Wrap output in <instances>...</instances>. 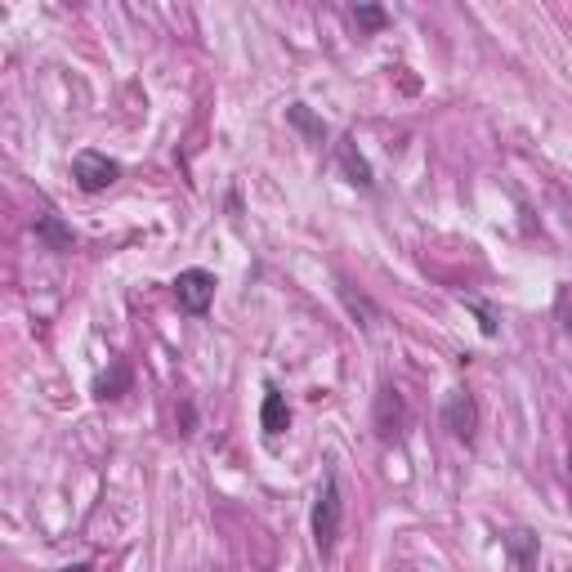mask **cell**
Masks as SVG:
<instances>
[{"label":"cell","instance_id":"8","mask_svg":"<svg viewBox=\"0 0 572 572\" xmlns=\"http://www.w3.org/2000/svg\"><path fill=\"white\" fill-rule=\"evenodd\" d=\"M36 237H46L54 251H72V233L54 220V215H46V220H36Z\"/></svg>","mask_w":572,"mask_h":572},{"label":"cell","instance_id":"7","mask_svg":"<svg viewBox=\"0 0 572 572\" xmlns=\"http://www.w3.org/2000/svg\"><path fill=\"white\" fill-rule=\"evenodd\" d=\"M260 425H264V434H282L286 425H291V412H286V398H282L277 389H269V394H264Z\"/></svg>","mask_w":572,"mask_h":572},{"label":"cell","instance_id":"6","mask_svg":"<svg viewBox=\"0 0 572 572\" xmlns=\"http://www.w3.org/2000/svg\"><path fill=\"white\" fill-rule=\"evenodd\" d=\"M506 555H510L514 572H533L537 568V537L527 533V527H514V533L506 537Z\"/></svg>","mask_w":572,"mask_h":572},{"label":"cell","instance_id":"4","mask_svg":"<svg viewBox=\"0 0 572 572\" xmlns=\"http://www.w3.org/2000/svg\"><path fill=\"white\" fill-rule=\"evenodd\" d=\"M72 175H76V184L86 188V192H103L108 184H116L121 166H116L112 157H103V152H76Z\"/></svg>","mask_w":572,"mask_h":572},{"label":"cell","instance_id":"3","mask_svg":"<svg viewBox=\"0 0 572 572\" xmlns=\"http://www.w3.org/2000/svg\"><path fill=\"white\" fill-rule=\"evenodd\" d=\"M175 300L184 313H207L211 300H215V273L207 269H184L175 277Z\"/></svg>","mask_w":572,"mask_h":572},{"label":"cell","instance_id":"11","mask_svg":"<svg viewBox=\"0 0 572 572\" xmlns=\"http://www.w3.org/2000/svg\"><path fill=\"white\" fill-rule=\"evenodd\" d=\"M291 121H296V126H304V130H313V135H322V126H318V121H313L304 108H291Z\"/></svg>","mask_w":572,"mask_h":572},{"label":"cell","instance_id":"10","mask_svg":"<svg viewBox=\"0 0 572 572\" xmlns=\"http://www.w3.org/2000/svg\"><path fill=\"white\" fill-rule=\"evenodd\" d=\"M353 18H358L362 27H385V10H376V5H358Z\"/></svg>","mask_w":572,"mask_h":572},{"label":"cell","instance_id":"5","mask_svg":"<svg viewBox=\"0 0 572 572\" xmlns=\"http://www.w3.org/2000/svg\"><path fill=\"white\" fill-rule=\"evenodd\" d=\"M402 430H407V402L394 385H381V394H376V434L385 443H398Z\"/></svg>","mask_w":572,"mask_h":572},{"label":"cell","instance_id":"9","mask_svg":"<svg viewBox=\"0 0 572 572\" xmlns=\"http://www.w3.org/2000/svg\"><path fill=\"white\" fill-rule=\"evenodd\" d=\"M340 161H345V171L353 175V184H362V188H372V166L353 152V144H340Z\"/></svg>","mask_w":572,"mask_h":572},{"label":"cell","instance_id":"1","mask_svg":"<svg viewBox=\"0 0 572 572\" xmlns=\"http://www.w3.org/2000/svg\"><path fill=\"white\" fill-rule=\"evenodd\" d=\"M340 523H345V501H340V483L336 474L326 470L322 474V487L313 497V546L322 559L336 555V542H340Z\"/></svg>","mask_w":572,"mask_h":572},{"label":"cell","instance_id":"2","mask_svg":"<svg viewBox=\"0 0 572 572\" xmlns=\"http://www.w3.org/2000/svg\"><path fill=\"white\" fill-rule=\"evenodd\" d=\"M443 425H447V434H452V438L474 443V434H478V402H474L470 389H452V394H447V402H443Z\"/></svg>","mask_w":572,"mask_h":572}]
</instances>
